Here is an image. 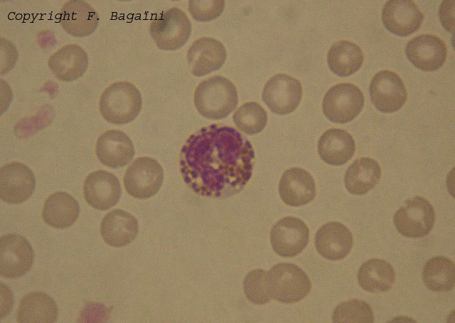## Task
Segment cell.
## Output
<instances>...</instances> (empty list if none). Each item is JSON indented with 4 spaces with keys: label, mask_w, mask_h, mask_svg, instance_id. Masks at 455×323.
Masks as SVG:
<instances>
[{
    "label": "cell",
    "mask_w": 455,
    "mask_h": 323,
    "mask_svg": "<svg viewBox=\"0 0 455 323\" xmlns=\"http://www.w3.org/2000/svg\"><path fill=\"white\" fill-rule=\"evenodd\" d=\"M255 152L232 127L212 124L188 137L179 158L181 176L196 194L225 198L240 191L252 176Z\"/></svg>",
    "instance_id": "1"
},
{
    "label": "cell",
    "mask_w": 455,
    "mask_h": 323,
    "mask_svg": "<svg viewBox=\"0 0 455 323\" xmlns=\"http://www.w3.org/2000/svg\"><path fill=\"white\" fill-rule=\"evenodd\" d=\"M238 95L235 85L228 79L215 75L203 80L194 92V105L204 117L220 120L237 107Z\"/></svg>",
    "instance_id": "2"
},
{
    "label": "cell",
    "mask_w": 455,
    "mask_h": 323,
    "mask_svg": "<svg viewBox=\"0 0 455 323\" xmlns=\"http://www.w3.org/2000/svg\"><path fill=\"white\" fill-rule=\"evenodd\" d=\"M142 106L141 95L138 88L127 81L111 84L102 93L99 110L108 122L124 125L133 121Z\"/></svg>",
    "instance_id": "3"
},
{
    "label": "cell",
    "mask_w": 455,
    "mask_h": 323,
    "mask_svg": "<svg viewBox=\"0 0 455 323\" xmlns=\"http://www.w3.org/2000/svg\"><path fill=\"white\" fill-rule=\"evenodd\" d=\"M266 285L269 297L284 303L301 300L311 289L304 271L288 263L277 264L266 272Z\"/></svg>",
    "instance_id": "4"
},
{
    "label": "cell",
    "mask_w": 455,
    "mask_h": 323,
    "mask_svg": "<svg viewBox=\"0 0 455 323\" xmlns=\"http://www.w3.org/2000/svg\"><path fill=\"white\" fill-rule=\"evenodd\" d=\"M149 31L159 48L174 51L187 43L191 23L185 12L173 7L157 16L151 21Z\"/></svg>",
    "instance_id": "5"
},
{
    "label": "cell",
    "mask_w": 455,
    "mask_h": 323,
    "mask_svg": "<svg viewBox=\"0 0 455 323\" xmlns=\"http://www.w3.org/2000/svg\"><path fill=\"white\" fill-rule=\"evenodd\" d=\"M364 105L361 90L352 83H338L326 92L322 102L324 115L332 122L346 123L360 112Z\"/></svg>",
    "instance_id": "6"
},
{
    "label": "cell",
    "mask_w": 455,
    "mask_h": 323,
    "mask_svg": "<svg viewBox=\"0 0 455 323\" xmlns=\"http://www.w3.org/2000/svg\"><path fill=\"white\" fill-rule=\"evenodd\" d=\"M434 222L435 212L432 205L421 196H414L405 201L393 217L397 231L401 235L410 238L428 235Z\"/></svg>",
    "instance_id": "7"
},
{
    "label": "cell",
    "mask_w": 455,
    "mask_h": 323,
    "mask_svg": "<svg viewBox=\"0 0 455 323\" xmlns=\"http://www.w3.org/2000/svg\"><path fill=\"white\" fill-rule=\"evenodd\" d=\"M164 170L154 159L141 157L136 158L127 169L124 176L126 191L139 199L154 196L161 187Z\"/></svg>",
    "instance_id": "8"
},
{
    "label": "cell",
    "mask_w": 455,
    "mask_h": 323,
    "mask_svg": "<svg viewBox=\"0 0 455 323\" xmlns=\"http://www.w3.org/2000/svg\"><path fill=\"white\" fill-rule=\"evenodd\" d=\"M33 250L26 238L9 233L0 239V275L6 278L25 275L31 269Z\"/></svg>",
    "instance_id": "9"
},
{
    "label": "cell",
    "mask_w": 455,
    "mask_h": 323,
    "mask_svg": "<svg viewBox=\"0 0 455 323\" xmlns=\"http://www.w3.org/2000/svg\"><path fill=\"white\" fill-rule=\"evenodd\" d=\"M302 97L301 83L296 78L279 73L272 76L264 85L262 100L277 115H287L298 107Z\"/></svg>",
    "instance_id": "10"
},
{
    "label": "cell",
    "mask_w": 455,
    "mask_h": 323,
    "mask_svg": "<svg viewBox=\"0 0 455 323\" xmlns=\"http://www.w3.org/2000/svg\"><path fill=\"white\" fill-rule=\"evenodd\" d=\"M370 99L375 108L384 113L400 110L407 97L404 83L395 73L383 70L372 78L370 88Z\"/></svg>",
    "instance_id": "11"
},
{
    "label": "cell",
    "mask_w": 455,
    "mask_h": 323,
    "mask_svg": "<svg viewBox=\"0 0 455 323\" xmlns=\"http://www.w3.org/2000/svg\"><path fill=\"white\" fill-rule=\"evenodd\" d=\"M309 230L301 219L287 216L278 221L270 232V241L274 252L287 258L301 253L309 242Z\"/></svg>",
    "instance_id": "12"
},
{
    "label": "cell",
    "mask_w": 455,
    "mask_h": 323,
    "mask_svg": "<svg viewBox=\"0 0 455 323\" xmlns=\"http://www.w3.org/2000/svg\"><path fill=\"white\" fill-rule=\"evenodd\" d=\"M36 179L31 169L23 164L12 162L0 170V197L9 203L26 201L33 193Z\"/></svg>",
    "instance_id": "13"
},
{
    "label": "cell",
    "mask_w": 455,
    "mask_h": 323,
    "mask_svg": "<svg viewBox=\"0 0 455 323\" xmlns=\"http://www.w3.org/2000/svg\"><path fill=\"white\" fill-rule=\"evenodd\" d=\"M121 193L118 179L107 171H95L85 179L84 198L95 209L105 211L112 208L119 201Z\"/></svg>",
    "instance_id": "14"
},
{
    "label": "cell",
    "mask_w": 455,
    "mask_h": 323,
    "mask_svg": "<svg viewBox=\"0 0 455 323\" xmlns=\"http://www.w3.org/2000/svg\"><path fill=\"white\" fill-rule=\"evenodd\" d=\"M424 16L418 6L410 0H390L382 11V21L390 32L407 36L421 26Z\"/></svg>",
    "instance_id": "15"
},
{
    "label": "cell",
    "mask_w": 455,
    "mask_h": 323,
    "mask_svg": "<svg viewBox=\"0 0 455 323\" xmlns=\"http://www.w3.org/2000/svg\"><path fill=\"white\" fill-rule=\"evenodd\" d=\"M405 53L416 68L424 71H434L445 62L447 48L439 37L422 34L407 43Z\"/></svg>",
    "instance_id": "16"
},
{
    "label": "cell",
    "mask_w": 455,
    "mask_h": 323,
    "mask_svg": "<svg viewBox=\"0 0 455 323\" xmlns=\"http://www.w3.org/2000/svg\"><path fill=\"white\" fill-rule=\"evenodd\" d=\"M226 50L219 41L210 37L196 40L187 52L191 71L200 77L220 69L226 60Z\"/></svg>",
    "instance_id": "17"
},
{
    "label": "cell",
    "mask_w": 455,
    "mask_h": 323,
    "mask_svg": "<svg viewBox=\"0 0 455 323\" xmlns=\"http://www.w3.org/2000/svg\"><path fill=\"white\" fill-rule=\"evenodd\" d=\"M95 153L104 165L116 169L131 162L134 156V147L131 139L124 132L109 129L97 139Z\"/></svg>",
    "instance_id": "18"
},
{
    "label": "cell",
    "mask_w": 455,
    "mask_h": 323,
    "mask_svg": "<svg viewBox=\"0 0 455 323\" xmlns=\"http://www.w3.org/2000/svg\"><path fill=\"white\" fill-rule=\"evenodd\" d=\"M353 238L349 229L336 221L323 225L316 232L315 246L324 258L338 260L344 258L351 250Z\"/></svg>",
    "instance_id": "19"
},
{
    "label": "cell",
    "mask_w": 455,
    "mask_h": 323,
    "mask_svg": "<svg viewBox=\"0 0 455 323\" xmlns=\"http://www.w3.org/2000/svg\"><path fill=\"white\" fill-rule=\"evenodd\" d=\"M282 201L290 206H301L311 202L316 196V185L305 169L294 167L286 170L279 183Z\"/></svg>",
    "instance_id": "20"
},
{
    "label": "cell",
    "mask_w": 455,
    "mask_h": 323,
    "mask_svg": "<svg viewBox=\"0 0 455 323\" xmlns=\"http://www.w3.org/2000/svg\"><path fill=\"white\" fill-rule=\"evenodd\" d=\"M98 23L97 11L84 1H68L60 12V24L68 33L75 37H84L92 33Z\"/></svg>",
    "instance_id": "21"
},
{
    "label": "cell",
    "mask_w": 455,
    "mask_h": 323,
    "mask_svg": "<svg viewBox=\"0 0 455 323\" xmlns=\"http://www.w3.org/2000/svg\"><path fill=\"white\" fill-rule=\"evenodd\" d=\"M48 65L60 80L70 82L81 77L88 65L86 51L77 44H67L50 55Z\"/></svg>",
    "instance_id": "22"
},
{
    "label": "cell",
    "mask_w": 455,
    "mask_h": 323,
    "mask_svg": "<svg viewBox=\"0 0 455 323\" xmlns=\"http://www.w3.org/2000/svg\"><path fill=\"white\" fill-rule=\"evenodd\" d=\"M139 231L137 219L122 209H114L102 219L100 233L104 241L112 247H122L132 243Z\"/></svg>",
    "instance_id": "23"
},
{
    "label": "cell",
    "mask_w": 455,
    "mask_h": 323,
    "mask_svg": "<svg viewBox=\"0 0 455 323\" xmlns=\"http://www.w3.org/2000/svg\"><path fill=\"white\" fill-rule=\"evenodd\" d=\"M355 144L353 137L346 130L329 129L318 141V153L326 163L340 166L353 156Z\"/></svg>",
    "instance_id": "24"
},
{
    "label": "cell",
    "mask_w": 455,
    "mask_h": 323,
    "mask_svg": "<svg viewBox=\"0 0 455 323\" xmlns=\"http://www.w3.org/2000/svg\"><path fill=\"white\" fill-rule=\"evenodd\" d=\"M78 202L66 192L52 194L45 201L42 218L48 226L58 229L71 226L78 218Z\"/></svg>",
    "instance_id": "25"
},
{
    "label": "cell",
    "mask_w": 455,
    "mask_h": 323,
    "mask_svg": "<svg viewBox=\"0 0 455 323\" xmlns=\"http://www.w3.org/2000/svg\"><path fill=\"white\" fill-rule=\"evenodd\" d=\"M57 317L56 302L41 292L26 295L21 300L17 312V321L20 323H51Z\"/></svg>",
    "instance_id": "26"
},
{
    "label": "cell",
    "mask_w": 455,
    "mask_h": 323,
    "mask_svg": "<svg viewBox=\"0 0 455 323\" xmlns=\"http://www.w3.org/2000/svg\"><path fill=\"white\" fill-rule=\"evenodd\" d=\"M381 176L376 160L362 157L355 160L347 169L344 181L347 190L355 195H364L373 189Z\"/></svg>",
    "instance_id": "27"
},
{
    "label": "cell",
    "mask_w": 455,
    "mask_h": 323,
    "mask_svg": "<svg viewBox=\"0 0 455 323\" xmlns=\"http://www.w3.org/2000/svg\"><path fill=\"white\" fill-rule=\"evenodd\" d=\"M360 286L370 292H383L389 290L395 280L392 266L387 261L373 258L365 261L358 272Z\"/></svg>",
    "instance_id": "28"
},
{
    "label": "cell",
    "mask_w": 455,
    "mask_h": 323,
    "mask_svg": "<svg viewBox=\"0 0 455 323\" xmlns=\"http://www.w3.org/2000/svg\"><path fill=\"white\" fill-rule=\"evenodd\" d=\"M364 55L360 48L348 41L334 43L327 54L330 70L341 77L353 75L361 67Z\"/></svg>",
    "instance_id": "29"
},
{
    "label": "cell",
    "mask_w": 455,
    "mask_h": 323,
    "mask_svg": "<svg viewBox=\"0 0 455 323\" xmlns=\"http://www.w3.org/2000/svg\"><path fill=\"white\" fill-rule=\"evenodd\" d=\"M423 280L434 292H449L455 285V266L449 258L439 255L429 259L423 269Z\"/></svg>",
    "instance_id": "30"
},
{
    "label": "cell",
    "mask_w": 455,
    "mask_h": 323,
    "mask_svg": "<svg viewBox=\"0 0 455 323\" xmlns=\"http://www.w3.org/2000/svg\"><path fill=\"white\" fill-rule=\"evenodd\" d=\"M236 127L247 134L260 132L267 122L265 110L256 102H248L241 105L233 115Z\"/></svg>",
    "instance_id": "31"
},
{
    "label": "cell",
    "mask_w": 455,
    "mask_h": 323,
    "mask_svg": "<svg viewBox=\"0 0 455 323\" xmlns=\"http://www.w3.org/2000/svg\"><path fill=\"white\" fill-rule=\"evenodd\" d=\"M334 322H374V314L370 305L361 300L353 299L339 304L333 313Z\"/></svg>",
    "instance_id": "32"
},
{
    "label": "cell",
    "mask_w": 455,
    "mask_h": 323,
    "mask_svg": "<svg viewBox=\"0 0 455 323\" xmlns=\"http://www.w3.org/2000/svg\"><path fill=\"white\" fill-rule=\"evenodd\" d=\"M243 288L247 298L255 305H264L271 300L267 290L266 271L257 269L245 277Z\"/></svg>",
    "instance_id": "33"
},
{
    "label": "cell",
    "mask_w": 455,
    "mask_h": 323,
    "mask_svg": "<svg viewBox=\"0 0 455 323\" xmlns=\"http://www.w3.org/2000/svg\"><path fill=\"white\" fill-rule=\"evenodd\" d=\"M223 0L188 1V11L193 18L198 21H210L218 18L223 11Z\"/></svg>",
    "instance_id": "34"
}]
</instances>
